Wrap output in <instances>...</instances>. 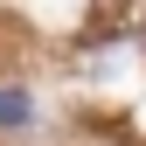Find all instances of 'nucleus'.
<instances>
[{"label":"nucleus","instance_id":"nucleus-1","mask_svg":"<svg viewBox=\"0 0 146 146\" xmlns=\"http://www.w3.org/2000/svg\"><path fill=\"white\" fill-rule=\"evenodd\" d=\"M0 125H7V132L28 125V98H21V90H0Z\"/></svg>","mask_w":146,"mask_h":146}]
</instances>
